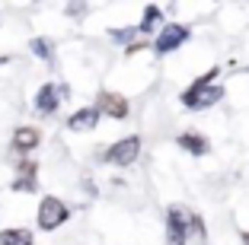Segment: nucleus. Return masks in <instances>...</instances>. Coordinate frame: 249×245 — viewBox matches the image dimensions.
Instances as JSON below:
<instances>
[{
	"label": "nucleus",
	"mask_w": 249,
	"mask_h": 245,
	"mask_svg": "<svg viewBox=\"0 0 249 245\" xmlns=\"http://www.w3.org/2000/svg\"><path fill=\"white\" fill-rule=\"evenodd\" d=\"M220 99H224V89H220L217 83H214V86H195V83H192V86L182 93V105L189 108V112L211 108V105H217Z\"/></svg>",
	"instance_id": "nucleus-2"
},
{
	"label": "nucleus",
	"mask_w": 249,
	"mask_h": 245,
	"mask_svg": "<svg viewBox=\"0 0 249 245\" xmlns=\"http://www.w3.org/2000/svg\"><path fill=\"white\" fill-rule=\"evenodd\" d=\"M166 245H189V216L179 207L166 210Z\"/></svg>",
	"instance_id": "nucleus-5"
},
{
	"label": "nucleus",
	"mask_w": 249,
	"mask_h": 245,
	"mask_svg": "<svg viewBox=\"0 0 249 245\" xmlns=\"http://www.w3.org/2000/svg\"><path fill=\"white\" fill-rule=\"evenodd\" d=\"M38 140H42V134H38L36 128H16V134H13V153L26 156V153H32L38 147Z\"/></svg>",
	"instance_id": "nucleus-8"
},
{
	"label": "nucleus",
	"mask_w": 249,
	"mask_h": 245,
	"mask_svg": "<svg viewBox=\"0 0 249 245\" xmlns=\"http://www.w3.org/2000/svg\"><path fill=\"white\" fill-rule=\"evenodd\" d=\"M0 245H32V232L13 226V229H0Z\"/></svg>",
	"instance_id": "nucleus-12"
},
{
	"label": "nucleus",
	"mask_w": 249,
	"mask_h": 245,
	"mask_svg": "<svg viewBox=\"0 0 249 245\" xmlns=\"http://www.w3.org/2000/svg\"><path fill=\"white\" fill-rule=\"evenodd\" d=\"M189 232L205 239V220H201V216H189Z\"/></svg>",
	"instance_id": "nucleus-16"
},
{
	"label": "nucleus",
	"mask_w": 249,
	"mask_h": 245,
	"mask_svg": "<svg viewBox=\"0 0 249 245\" xmlns=\"http://www.w3.org/2000/svg\"><path fill=\"white\" fill-rule=\"evenodd\" d=\"M99 124V112H96V105H87V108H77L71 118H67V128L71 131H89Z\"/></svg>",
	"instance_id": "nucleus-9"
},
{
	"label": "nucleus",
	"mask_w": 249,
	"mask_h": 245,
	"mask_svg": "<svg viewBox=\"0 0 249 245\" xmlns=\"http://www.w3.org/2000/svg\"><path fill=\"white\" fill-rule=\"evenodd\" d=\"M185 38H189V29H185L182 22H166L163 26V32L154 38V54H173L176 48H182Z\"/></svg>",
	"instance_id": "nucleus-3"
},
{
	"label": "nucleus",
	"mask_w": 249,
	"mask_h": 245,
	"mask_svg": "<svg viewBox=\"0 0 249 245\" xmlns=\"http://www.w3.org/2000/svg\"><path fill=\"white\" fill-rule=\"evenodd\" d=\"M3 64H10V58H0V67H3Z\"/></svg>",
	"instance_id": "nucleus-18"
},
{
	"label": "nucleus",
	"mask_w": 249,
	"mask_h": 245,
	"mask_svg": "<svg viewBox=\"0 0 249 245\" xmlns=\"http://www.w3.org/2000/svg\"><path fill=\"white\" fill-rule=\"evenodd\" d=\"M58 105H61V89L54 86V83H45V86L36 93V112H42V115H54Z\"/></svg>",
	"instance_id": "nucleus-7"
},
{
	"label": "nucleus",
	"mask_w": 249,
	"mask_h": 245,
	"mask_svg": "<svg viewBox=\"0 0 249 245\" xmlns=\"http://www.w3.org/2000/svg\"><path fill=\"white\" fill-rule=\"evenodd\" d=\"M138 35H141V32L134 29V26H124V29H109V38H112L115 45H124V48H131Z\"/></svg>",
	"instance_id": "nucleus-15"
},
{
	"label": "nucleus",
	"mask_w": 249,
	"mask_h": 245,
	"mask_svg": "<svg viewBox=\"0 0 249 245\" xmlns=\"http://www.w3.org/2000/svg\"><path fill=\"white\" fill-rule=\"evenodd\" d=\"M138 153H141V137H124V140H118V144H112L109 150H106V163H112V166H131L134 159H138Z\"/></svg>",
	"instance_id": "nucleus-4"
},
{
	"label": "nucleus",
	"mask_w": 249,
	"mask_h": 245,
	"mask_svg": "<svg viewBox=\"0 0 249 245\" xmlns=\"http://www.w3.org/2000/svg\"><path fill=\"white\" fill-rule=\"evenodd\" d=\"M243 242H246V245H249V232H243Z\"/></svg>",
	"instance_id": "nucleus-19"
},
{
	"label": "nucleus",
	"mask_w": 249,
	"mask_h": 245,
	"mask_svg": "<svg viewBox=\"0 0 249 245\" xmlns=\"http://www.w3.org/2000/svg\"><path fill=\"white\" fill-rule=\"evenodd\" d=\"M13 191H26V195L38 191V181H36V163H22V166H19V179L13 181Z\"/></svg>",
	"instance_id": "nucleus-11"
},
{
	"label": "nucleus",
	"mask_w": 249,
	"mask_h": 245,
	"mask_svg": "<svg viewBox=\"0 0 249 245\" xmlns=\"http://www.w3.org/2000/svg\"><path fill=\"white\" fill-rule=\"evenodd\" d=\"M176 144H179V150L192 153V156H205L208 147H211V144H208V137H201V134H195V131H185V134H179Z\"/></svg>",
	"instance_id": "nucleus-10"
},
{
	"label": "nucleus",
	"mask_w": 249,
	"mask_h": 245,
	"mask_svg": "<svg viewBox=\"0 0 249 245\" xmlns=\"http://www.w3.org/2000/svg\"><path fill=\"white\" fill-rule=\"evenodd\" d=\"M160 16H163V10H160V7H154V3H150V7H144V19H141L138 32H141V35H150V32L157 29Z\"/></svg>",
	"instance_id": "nucleus-13"
},
{
	"label": "nucleus",
	"mask_w": 249,
	"mask_h": 245,
	"mask_svg": "<svg viewBox=\"0 0 249 245\" xmlns=\"http://www.w3.org/2000/svg\"><path fill=\"white\" fill-rule=\"evenodd\" d=\"M96 112L99 115H109V118H124L128 115V99L118 93H103L99 102H96Z\"/></svg>",
	"instance_id": "nucleus-6"
},
{
	"label": "nucleus",
	"mask_w": 249,
	"mask_h": 245,
	"mask_svg": "<svg viewBox=\"0 0 249 245\" xmlns=\"http://www.w3.org/2000/svg\"><path fill=\"white\" fill-rule=\"evenodd\" d=\"M29 48H32V54H36V58L54 61V42H52V38H32Z\"/></svg>",
	"instance_id": "nucleus-14"
},
{
	"label": "nucleus",
	"mask_w": 249,
	"mask_h": 245,
	"mask_svg": "<svg viewBox=\"0 0 249 245\" xmlns=\"http://www.w3.org/2000/svg\"><path fill=\"white\" fill-rule=\"evenodd\" d=\"M67 216H71V210H67V204L61 201V197H42L38 201V213H36V220H38V229H45V232H52V229H58L61 223H64Z\"/></svg>",
	"instance_id": "nucleus-1"
},
{
	"label": "nucleus",
	"mask_w": 249,
	"mask_h": 245,
	"mask_svg": "<svg viewBox=\"0 0 249 245\" xmlns=\"http://www.w3.org/2000/svg\"><path fill=\"white\" fill-rule=\"evenodd\" d=\"M67 16H83V13H87V3H67Z\"/></svg>",
	"instance_id": "nucleus-17"
}]
</instances>
